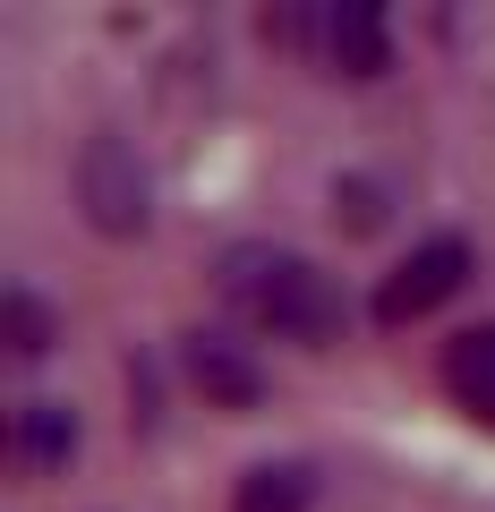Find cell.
Returning <instances> with one entry per match:
<instances>
[{
  "mask_svg": "<svg viewBox=\"0 0 495 512\" xmlns=\"http://www.w3.org/2000/svg\"><path fill=\"white\" fill-rule=\"evenodd\" d=\"M222 299L274 342H333L342 333V291L299 248H231L222 256Z\"/></svg>",
  "mask_w": 495,
  "mask_h": 512,
  "instance_id": "cell-1",
  "label": "cell"
},
{
  "mask_svg": "<svg viewBox=\"0 0 495 512\" xmlns=\"http://www.w3.org/2000/svg\"><path fill=\"white\" fill-rule=\"evenodd\" d=\"M77 205H86V222L103 239H137L154 222V180H146V163H137L129 137L94 128L86 146H77Z\"/></svg>",
  "mask_w": 495,
  "mask_h": 512,
  "instance_id": "cell-2",
  "label": "cell"
},
{
  "mask_svg": "<svg viewBox=\"0 0 495 512\" xmlns=\"http://www.w3.org/2000/svg\"><path fill=\"white\" fill-rule=\"evenodd\" d=\"M461 282H470V239H453V231L419 239V248L376 282V325H419V316H436Z\"/></svg>",
  "mask_w": 495,
  "mask_h": 512,
  "instance_id": "cell-3",
  "label": "cell"
},
{
  "mask_svg": "<svg viewBox=\"0 0 495 512\" xmlns=\"http://www.w3.org/2000/svg\"><path fill=\"white\" fill-rule=\"evenodd\" d=\"M325 60L342 77H385L393 69L385 9H376V0H342V9H325Z\"/></svg>",
  "mask_w": 495,
  "mask_h": 512,
  "instance_id": "cell-4",
  "label": "cell"
},
{
  "mask_svg": "<svg viewBox=\"0 0 495 512\" xmlns=\"http://www.w3.org/2000/svg\"><path fill=\"white\" fill-rule=\"evenodd\" d=\"M188 376H197V393H205V402H222V410H248L265 393L257 359H248L239 342H222V333H188Z\"/></svg>",
  "mask_w": 495,
  "mask_h": 512,
  "instance_id": "cell-5",
  "label": "cell"
},
{
  "mask_svg": "<svg viewBox=\"0 0 495 512\" xmlns=\"http://www.w3.org/2000/svg\"><path fill=\"white\" fill-rule=\"evenodd\" d=\"M9 453H18V470H60V461L77 453V410L69 402H18Z\"/></svg>",
  "mask_w": 495,
  "mask_h": 512,
  "instance_id": "cell-6",
  "label": "cell"
},
{
  "mask_svg": "<svg viewBox=\"0 0 495 512\" xmlns=\"http://www.w3.org/2000/svg\"><path fill=\"white\" fill-rule=\"evenodd\" d=\"M444 384H453V402H461V410L495 419V325L461 333V342L444 350Z\"/></svg>",
  "mask_w": 495,
  "mask_h": 512,
  "instance_id": "cell-7",
  "label": "cell"
},
{
  "mask_svg": "<svg viewBox=\"0 0 495 512\" xmlns=\"http://www.w3.org/2000/svg\"><path fill=\"white\" fill-rule=\"evenodd\" d=\"M308 495H316V478L299 461H257L231 487V512H308Z\"/></svg>",
  "mask_w": 495,
  "mask_h": 512,
  "instance_id": "cell-8",
  "label": "cell"
},
{
  "mask_svg": "<svg viewBox=\"0 0 495 512\" xmlns=\"http://www.w3.org/2000/svg\"><path fill=\"white\" fill-rule=\"evenodd\" d=\"M0 325H9V350H18V359H43V350H52V308H43L26 282H9V299H0Z\"/></svg>",
  "mask_w": 495,
  "mask_h": 512,
  "instance_id": "cell-9",
  "label": "cell"
}]
</instances>
